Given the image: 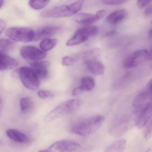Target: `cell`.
Returning <instances> with one entry per match:
<instances>
[{
    "label": "cell",
    "mask_w": 152,
    "mask_h": 152,
    "mask_svg": "<svg viewBox=\"0 0 152 152\" xmlns=\"http://www.w3.org/2000/svg\"><path fill=\"white\" fill-rule=\"evenodd\" d=\"M105 120L102 115H94L75 121L71 126V133L80 136L93 134L101 127Z\"/></svg>",
    "instance_id": "1"
},
{
    "label": "cell",
    "mask_w": 152,
    "mask_h": 152,
    "mask_svg": "<svg viewBox=\"0 0 152 152\" xmlns=\"http://www.w3.org/2000/svg\"><path fill=\"white\" fill-rule=\"evenodd\" d=\"M84 1H78L69 5L56 6L42 12L41 16L45 18H61L71 17L77 14L82 8Z\"/></svg>",
    "instance_id": "2"
},
{
    "label": "cell",
    "mask_w": 152,
    "mask_h": 152,
    "mask_svg": "<svg viewBox=\"0 0 152 152\" xmlns=\"http://www.w3.org/2000/svg\"><path fill=\"white\" fill-rule=\"evenodd\" d=\"M81 105V102L78 99H71L62 103L49 112L45 120L50 122L70 115L77 110Z\"/></svg>",
    "instance_id": "3"
},
{
    "label": "cell",
    "mask_w": 152,
    "mask_h": 152,
    "mask_svg": "<svg viewBox=\"0 0 152 152\" xmlns=\"http://www.w3.org/2000/svg\"><path fill=\"white\" fill-rule=\"evenodd\" d=\"M14 74L19 78L23 85L27 89L34 91L39 88L40 79L31 68L21 67L16 70Z\"/></svg>",
    "instance_id": "4"
},
{
    "label": "cell",
    "mask_w": 152,
    "mask_h": 152,
    "mask_svg": "<svg viewBox=\"0 0 152 152\" xmlns=\"http://www.w3.org/2000/svg\"><path fill=\"white\" fill-rule=\"evenodd\" d=\"M5 34L10 39L16 42L28 43L34 41L35 38V31L28 28H9L6 29Z\"/></svg>",
    "instance_id": "5"
},
{
    "label": "cell",
    "mask_w": 152,
    "mask_h": 152,
    "mask_svg": "<svg viewBox=\"0 0 152 152\" xmlns=\"http://www.w3.org/2000/svg\"><path fill=\"white\" fill-rule=\"evenodd\" d=\"M98 32V28L94 26H88L76 30L73 36L67 42L68 46L80 44L88 40L90 37L95 35Z\"/></svg>",
    "instance_id": "6"
},
{
    "label": "cell",
    "mask_w": 152,
    "mask_h": 152,
    "mask_svg": "<svg viewBox=\"0 0 152 152\" xmlns=\"http://www.w3.org/2000/svg\"><path fill=\"white\" fill-rule=\"evenodd\" d=\"M152 105V95L146 88L137 95L133 102L134 113L138 115L144 109Z\"/></svg>",
    "instance_id": "7"
},
{
    "label": "cell",
    "mask_w": 152,
    "mask_h": 152,
    "mask_svg": "<svg viewBox=\"0 0 152 152\" xmlns=\"http://www.w3.org/2000/svg\"><path fill=\"white\" fill-rule=\"evenodd\" d=\"M148 50L140 49L127 56L123 62V66L126 68H132L137 67L144 61L147 60Z\"/></svg>",
    "instance_id": "8"
},
{
    "label": "cell",
    "mask_w": 152,
    "mask_h": 152,
    "mask_svg": "<svg viewBox=\"0 0 152 152\" xmlns=\"http://www.w3.org/2000/svg\"><path fill=\"white\" fill-rule=\"evenodd\" d=\"M131 126V121L128 117H122L118 120L110 129L109 133L116 138L121 137L125 134Z\"/></svg>",
    "instance_id": "9"
},
{
    "label": "cell",
    "mask_w": 152,
    "mask_h": 152,
    "mask_svg": "<svg viewBox=\"0 0 152 152\" xmlns=\"http://www.w3.org/2000/svg\"><path fill=\"white\" fill-rule=\"evenodd\" d=\"M20 55L24 59L33 62L40 61L47 56V53L31 46H23L20 50Z\"/></svg>",
    "instance_id": "10"
},
{
    "label": "cell",
    "mask_w": 152,
    "mask_h": 152,
    "mask_svg": "<svg viewBox=\"0 0 152 152\" xmlns=\"http://www.w3.org/2000/svg\"><path fill=\"white\" fill-rule=\"evenodd\" d=\"M80 147V145L72 140H64L53 143L49 149L51 152H74Z\"/></svg>",
    "instance_id": "11"
},
{
    "label": "cell",
    "mask_w": 152,
    "mask_h": 152,
    "mask_svg": "<svg viewBox=\"0 0 152 152\" xmlns=\"http://www.w3.org/2000/svg\"><path fill=\"white\" fill-rule=\"evenodd\" d=\"M61 29V27L60 26H48L39 29L37 31H35V40L37 41L49 38L58 33Z\"/></svg>",
    "instance_id": "12"
},
{
    "label": "cell",
    "mask_w": 152,
    "mask_h": 152,
    "mask_svg": "<svg viewBox=\"0 0 152 152\" xmlns=\"http://www.w3.org/2000/svg\"><path fill=\"white\" fill-rule=\"evenodd\" d=\"M49 62L45 61H37L30 63V68L40 79H44L48 75Z\"/></svg>",
    "instance_id": "13"
},
{
    "label": "cell",
    "mask_w": 152,
    "mask_h": 152,
    "mask_svg": "<svg viewBox=\"0 0 152 152\" xmlns=\"http://www.w3.org/2000/svg\"><path fill=\"white\" fill-rule=\"evenodd\" d=\"M75 21L77 23L80 25H89L98 21L101 19L97 16L96 13L95 14L80 12L77 13L75 16Z\"/></svg>",
    "instance_id": "14"
},
{
    "label": "cell",
    "mask_w": 152,
    "mask_h": 152,
    "mask_svg": "<svg viewBox=\"0 0 152 152\" xmlns=\"http://www.w3.org/2000/svg\"><path fill=\"white\" fill-rule=\"evenodd\" d=\"M84 61L88 70L94 75L101 76L104 73V66L96 58L86 60Z\"/></svg>",
    "instance_id": "15"
},
{
    "label": "cell",
    "mask_w": 152,
    "mask_h": 152,
    "mask_svg": "<svg viewBox=\"0 0 152 152\" xmlns=\"http://www.w3.org/2000/svg\"><path fill=\"white\" fill-rule=\"evenodd\" d=\"M18 64V62L15 59L0 51V70L12 69Z\"/></svg>",
    "instance_id": "16"
},
{
    "label": "cell",
    "mask_w": 152,
    "mask_h": 152,
    "mask_svg": "<svg viewBox=\"0 0 152 152\" xmlns=\"http://www.w3.org/2000/svg\"><path fill=\"white\" fill-rule=\"evenodd\" d=\"M152 117V105L144 109L138 115L136 125L139 129H142L145 127Z\"/></svg>",
    "instance_id": "17"
},
{
    "label": "cell",
    "mask_w": 152,
    "mask_h": 152,
    "mask_svg": "<svg viewBox=\"0 0 152 152\" xmlns=\"http://www.w3.org/2000/svg\"><path fill=\"white\" fill-rule=\"evenodd\" d=\"M126 15L127 12L125 10H118L109 14L106 21L110 24L116 25L123 21Z\"/></svg>",
    "instance_id": "18"
},
{
    "label": "cell",
    "mask_w": 152,
    "mask_h": 152,
    "mask_svg": "<svg viewBox=\"0 0 152 152\" xmlns=\"http://www.w3.org/2000/svg\"><path fill=\"white\" fill-rule=\"evenodd\" d=\"M6 134L9 138L17 142L24 143L28 142V137L25 134L16 129H7Z\"/></svg>",
    "instance_id": "19"
},
{
    "label": "cell",
    "mask_w": 152,
    "mask_h": 152,
    "mask_svg": "<svg viewBox=\"0 0 152 152\" xmlns=\"http://www.w3.org/2000/svg\"><path fill=\"white\" fill-rule=\"evenodd\" d=\"M126 140L121 138L111 144L104 152H122L126 147Z\"/></svg>",
    "instance_id": "20"
},
{
    "label": "cell",
    "mask_w": 152,
    "mask_h": 152,
    "mask_svg": "<svg viewBox=\"0 0 152 152\" xmlns=\"http://www.w3.org/2000/svg\"><path fill=\"white\" fill-rule=\"evenodd\" d=\"M95 82L94 79L90 76H85L80 81V88L83 92H89L94 89Z\"/></svg>",
    "instance_id": "21"
},
{
    "label": "cell",
    "mask_w": 152,
    "mask_h": 152,
    "mask_svg": "<svg viewBox=\"0 0 152 152\" xmlns=\"http://www.w3.org/2000/svg\"><path fill=\"white\" fill-rule=\"evenodd\" d=\"M58 40L55 38H46L41 42L40 47L41 50L46 52L53 49L58 43Z\"/></svg>",
    "instance_id": "22"
},
{
    "label": "cell",
    "mask_w": 152,
    "mask_h": 152,
    "mask_svg": "<svg viewBox=\"0 0 152 152\" xmlns=\"http://www.w3.org/2000/svg\"><path fill=\"white\" fill-rule=\"evenodd\" d=\"M20 110L22 112L29 111L34 107V102L29 97H26L21 98L20 102Z\"/></svg>",
    "instance_id": "23"
},
{
    "label": "cell",
    "mask_w": 152,
    "mask_h": 152,
    "mask_svg": "<svg viewBox=\"0 0 152 152\" xmlns=\"http://www.w3.org/2000/svg\"><path fill=\"white\" fill-rule=\"evenodd\" d=\"M14 45V42L10 39L2 38L0 40V49L4 52L12 50Z\"/></svg>",
    "instance_id": "24"
},
{
    "label": "cell",
    "mask_w": 152,
    "mask_h": 152,
    "mask_svg": "<svg viewBox=\"0 0 152 152\" xmlns=\"http://www.w3.org/2000/svg\"><path fill=\"white\" fill-rule=\"evenodd\" d=\"M50 1H30L29 5L31 8L36 10H41L47 6L49 4Z\"/></svg>",
    "instance_id": "25"
},
{
    "label": "cell",
    "mask_w": 152,
    "mask_h": 152,
    "mask_svg": "<svg viewBox=\"0 0 152 152\" xmlns=\"http://www.w3.org/2000/svg\"><path fill=\"white\" fill-rule=\"evenodd\" d=\"M79 59L80 56L79 55L65 56L62 58V65L64 66H72L76 63Z\"/></svg>",
    "instance_id": "26"
},
{
    "label": "cell",
    "mask_w": 152,
    "mask_h": 152,
    "mask_svg": "<svg viewBox=\"0 0 152 152\" xmlns=\"http://www.w3.org/2000/svg\"><path fill=\"white\" fill-rule=\"evenodd\" d=\"M152 136V117L145 126L144 131V137L145 140H148Z\"/></svg>",
    "instance_id": "27"
},
{
    "label": "cell",
    "mask_w": 152,
    "mask_h": 152,
    "mask_svg": "<svg viewBox=\"0 0 152 152\" xmlns=\"http://www.w3.org/2000/svg\"><path fill=\"white\" fill-rule=\"evenodd\" d=\"M38 96L42 99L52 98L54 97V94L51 92L47 90H40L37 93Z\"/></svg>",
    "instance_id": "28"
},
{
    "label": "cell",
    "mask_w": 152,
    "mask_h": 152,
    "mask_svg": "<svg viewBox=\"0 0 152 152\" xmlns=\"http://www.w3.org/2000/svg\"><path fill=\"white\" fill-rule=\"evenodd\" d=\"M126 2L125 0H107L102 1L104 4L109 5H117L122 4Z\"/></svg>",
    "instance_id": "29"
},
{
    "label": "cell",
    "mask_w": 152,
    "mask_h": 152,
    "mask_svg": "<svg viewBox=\"0 0 152 152\" xmlns=\"http://www.w3.org/2000/svg\"><path fill=\"white\" fill-rule=\"evenodd\" d=\"M151 1H137V6L140 8H144L145 6H147L151 2Z\"/></svg>",
    "instance_id": "30"
},
{
    "label": "cell",
    "mask_w": 152,
    "mask_h": 152,
    "mask_svg": "<svg viewBox=\"0 0 152 152\" xmlns=\"http://www.w3.org/2000/svg\"><path fill=\"white\" fill-rule=\"evenodd\" d=\"M83 92L80 87H77V88H75L72 91V94L73 96H77V95L81 94Z\"/></svg>",
    "instance_id": "31"
},
{
    "label": "cell",
    "mask_w": 152,
    "mask_h": 152,
    "mask_svg": "<svg viewBox=\"0 0 152 152\" xmlns=\"http://www.w3.org/2000/svg\"><path fill=\"white\" fill-rule=\"evenodd\" d=\"M145 16H150L152 15V5L148 6L146 8L144 11Z\"/></svg>",
    "instance_id": "32"
},
{
    "label": "cell",
    "mask_w": 152,
    "mask_h": 152,
    "mask_svg": "<svg viewBox=\"0 0 152 152\" xmlns=\"http://www.w3.org/2000/svg\"><path fill=\"white\" fill-rule=\"evenodd\" d=\"M6 27V23L3 20L0 19V35L2 33Z\"/></svg>",
    "instance_id": "33"
},
{
    "label": "cell",
    "mask_w": 152,
    "mask_h": 152,
    "mask_svg": "<svg viewBox=\"0 0 152 152\" xmlns=\"http://www.w3.org/2000/svg\"><path fill=\"white\" fill-rule=\"evenodd\" d=\"M147 60H152V46L149 50H148Z\"/></svg>",
    "instance_id": "34"
},
{
    "label": "cell",
    "mask_w": 152,
    "mask_h": 152,
    "mask_svg": "<svg viewBox=\"0 0 152 152\" xmlns=\"http://www.w3.org/2000/svg\"><path fill=\"white\" fill-rule=\"evenodd\" d=\"M146 88L149 90V92L151 93L152 95V79L148 82L147 88Z\"/></svg>",
    "instance_id": "35"
},
{
    "label": "cell",
    "mask_w": 152,
    "mask_h": 152,
    "mask_svg": "<svg viewBox=\"0 0 152 152\" xmlns=\"http://www.w3.org/2000/svg\"><path fill=\"white\" fill-rule=\"evenodd\" d=\"M116 32H116V30L113 29V30H111V31L107 32L106 35H105V36H106V37L112 36L114 35L115 34H116Z\"/></svg>",
    "instance_id": "36"
},
{
    "label": "cell",
    "mask_w": 152,
    "mask_h": 152,
    "mask_svg": "<svg viewBox=\"0 0 152 152\" xmlns=\"http://www.w3.org/2000/svg\"><path fill=\"white\" fill-rule=\"evenodd\" d=\"M3 108V103L2 101L1 100V98H0V112H1V111L2 109Z\"/></svg>",
    "instance_id": "37"
},
{
    "label": "cell",
    "mask_w": 152,
    "mask_h": 152,
    "mask_svg": "<svg viewBox=\"0 0 152 152\" xmlns=\"http://www.w3.org/2000/svg\"><path fill=\"white\" fill-rule=\"evenodd\" d=\"M148 35L150 37H152V28L149 30L148 32Z\"/></svg>",
    "instance_id": "38"
},
{
    "label": "cell",
    "mask_w": 152,
    "mask_h": 152,
    "mask_svg": "<svg viewBox=\"0 0 152 152\" xmlns=\"http://www.w3.org/2000/svg\"><path fill=\"white\" fill-rule=\"evenodd\" d=\"M4 4L3 1H0V8L2 6L3 4Z\"/></svg>",
    "instance_id": "39"
},
{
    "label": "cell",
    "mask_w": 152,
    "mask_h": 152,
    "mask_svg": "<svg viewBox=\"0 0 152 152\" xmlns=\"http://www.w3.org/2000/svg\"><path fill=\"white\" fill-rule=\"evenodd\" d=\"M145 152H151V149H148Z\"/></svg>",
    "instance_id": "40"
},
{
    "label": "cell",
    "mask_w": 152,
    "mask_h": 152,
    "mask_svg": "<svg viewBox=\"0 0 152 152\" xmlns=\"http://www.w3.org/2000/svg\"><path fill=\"white\" fill-rule=\"evenodd\" d=\"M151 24H152V20L151 21Z\"/></svg>",
    "instance_id": "41"
},
{
    "label": "cell",
    "mask_w": 152,
    "mask_h": 152,
    "mask_svg": "<svg viewBox=\"0 0 152 152\" xmlns=\"http://www.w3.org/2000/svg\"><path fill=\"white\" fill-rule=\"evenodd\" d=\"M151 68L152 69V65H151Z\"/></svg>",
    "instance_id": "42"
}]
</instances>
